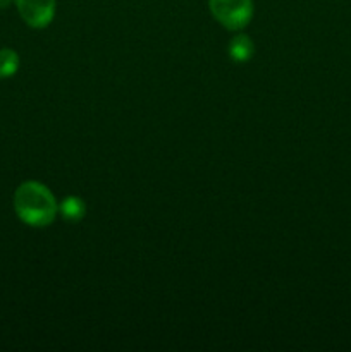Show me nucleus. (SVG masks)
Wrapping results in <instances>:
<instances>
[{"label": "nucleus", "mask_w": 351, "mask_h": 352, "mask_svg": "<svg viewBox=\"0 0 351 352\" xmlns=\"http://www.w3.org/2000/svg\"><path fill=\"white\" fill-rule=\"evenodd\" d=\"M17 217L31 227H47L58 212L57 201L47 186L36 181L23 182L14 195Z\"/></svg>", "instance_id": "f257e3e1"}, {"label": "nucleus", "mask_w": 351, "mask_h": 352, "mask_svg": "<svg viewBox=\"0 0 351 352\" xmlns=\"http://www.w3.org/2000/svg\"><path fill=\"white\" fill-rule=\"evenodd\" d=\"M210 12L231 31L243 30L253 17V0H209Z\"/></svg>", "instance_id": "f03ea898"}, {"label": "nucleus", "mask_w": 351, "mask_h": 352, "mask_svg": "<svg viewBox=\"0 0 351 352\" xmlns=\"http://www.w3.org/2000/svg\"><path fill=\"white\" fill-rule=\"evenodd\" d=\"M16 6L28 26L41 30L54 21L55 0H16Z\"/></svg>", "instance_id": "7ed1b4c3"}, {"label": "nucleus", "mask_w": 351, "mask_h": 352, "mask_svg": "<svg viewBox=\"0 0 351 352\" xmlns=\"http://www.w3.org/2000/svg\"><path fill=\"white\" fill-rule=\"evenodd\" d=\"M255 54V45L246 34H237L231 40L229 43V57L234 62L241 64V62H248Z\"/></svg>", "instance_id": "20e7f679"}, {"label": "nucleus", "mask_w": 351, "mask_h": 352, "mask_svg": "<svg viewBox=\"0 0 351 352\" xmlns=\"http://www.w3.org/2000/svg\"><path fill=\"white\" fill-rule=\"evenodd\" d=\"M58 212L67 222H79L86 215V205L78 196H67L58 206Z\"/></svg>", "instance_id": "39448f33"}, {"label": "nucleus", "mask_w": 351, "mask_h": 352, "mask_svg": "<svg viewBox=\"0 0 351 352\" xmlns=\"http://www.w3.org/2000/svg\"><path fill=\"white\" fill-rule=\"evenodd\" d=\"M19 69V55L10 48L0 50V79H7L14 76Z\"/></svg>", "instance_id": "423d86ee"}, {"label": "nucleus", "mask_w": 351, "mask_h": 352, "mask_svg": "<svg viewBox=\"0 0 351 352\" xmlns=\"http://www.w3.org/2000/svg\"><path fill=\"white\" fill-rule=\"evenodd\" d=\"M10 2H12V0H0V9H6V7H9Z\"/></svg>", "instance_id": "0eeeda50"}]
</instances>
